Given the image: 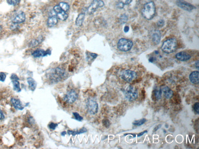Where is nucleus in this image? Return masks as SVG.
Segmentation results:
<instances>
[{"mask_svg": "<svg viewBox=\"0 0 199 149\" xmlns=\"http://www.w3.org/2000/svg\"><path fill=\"white\" fill-rule=\"evenodd\" d=\"M66 74L64 70L57 67L50 70L47 74V78L51 83L55 84L63 80L66 77Z\"/></svg>", "mask_w": 199, "mask_h": 149, "instance_id": "nucleus-1", "label": "nucleus"}, {"mask_svg": "<svg viewBox=\"0 0 199 149\" xmlns=\"http://www.w3.org/2000/svg\"><path fill=\"white\" fill-rule=\"evenodd\" d=\"M156 13V7L154 2H147L144 6L142 10V15L146 19L151 20L154 16Z\"/></svg>", "mask_w": 199, "mask_h": 149, "instance_id": "nucleus-2", "label": "nucleus"}, {"mask_svg": "<svg viewBox=\"0 0 199 149\" xmlns=\"http://www.w3.org/2000/svg\"><path fill=\"white\" fill-rule=\"evenodd\" d=\"M177 47V41L175 38H171L164 42L161 49L166 53L170 54L175 51Z\"/></svg>", "mask_w": 199, "mask_h": 149, "instance_id": "nucleus-3", "label": "nucleus"}, {"mask_svg": "<svg viewBox=\"0 0 199 149\" xmlns=\"http://www.w3.org/2000/svg\"><path fill=\"white\" fill-rule=\"evenodd\" d=\"M125 98L130 101L135 100L138 97V90L132 85H129L124 90Z\"/></svg>", "mask_w": 199, "mask_h": 149, "instance_id": "nucleus-4", "label": "nucleus"}, {"mask_svg": "<svg viewBox=\"0 0 199 149\" xmlns=\"http://www.w3.org/2000/svg\"><path fill=\"white\" fill-rule=\"evenodd\" d=\"M133 43L130 40L122 38L118 42L117 46L118 49L121 51L126 52L132 49L133 46Z\"/></svg>", "mask_w": 199, "mask_h": 149, "instance_id": "nucleus-5", "label": "nucleus"}, {"mask_svg": "<svg viewBox=\"0 0 199 149\" xmlns=\"http://www.w3.org/2000/svg\"><path fill=\"white\" fill-rule=\"evenodd\" d=\"M86 108L89 113L90 115H95L98 112L99 104L94 99L89 98L86 103Z\"/></svg>", "mask_w": 199, "mask_h": 149, "instance_id": "nucleus-6", "label": "nucleus"}, {"mask_svg": "<svg viewBox=\"0 0 199 149\" xmlns=\"http://www.w3.org/2000/svg\"><path fill=\"white\" fill-rule=\"evenodd\" d=\"M137 77V75L135 71L128 70H125L121 74V78L125 81L131 83L135 80Z\"/></svg>", "mask_w": 199, "mask_h": 149, "instance_id": "nucleus-7", "label": "nucleus"}, {"mask_svg": "<svg viewBox=\"0 0 199 149\" xmlns=\"http://www.w3.org/2000/svg\"><path fill=\"white\" fill-rule=\"evenodd\" d=\"M78 98V94L75 90L72 89L68 91L64 96V100L67 103L72 104L76 101Z\"/></svg>", "mask_w": 199, "mask_h": 149, "instance_id": "nucleus-8", "label": "nucleus"}, {"mask_svg": "<svg viewBox=\"0 0 199 149\" xmlns=\"http://www.w3.org/2000/svg\"><path fill=\"white\" fill-rule=\"evenodd\" d=\"M104 2L101 0H94L88 8V12L90 15L94 13L98 8L104 6Z\"/></svg>", "mask_w": 199, "mask_h": 149, "instance_id": "nucleus-9", "label": "nucleus"}, {"mask_svg": "<svg viewBox=\"0 0 199 149\" xmlns=\"http://www.w3.org/2000/svg\"><path fill=\"white\" fill-rule=\"evenodd\" d=\"M25 14L22 11H18L13 16L12 22L15 24H20L24 22L25 20Z\"/></svg>", "mask_w": 199, "mask_h": 149, "instance_id": "nucleus-10", "label": "nucleus"}, {"mask_svg": "<svg viewBox=\"0 0 199 149\" xmlns=\"http://www.w3.org/2000/svg\"><path fill=\"white\" fill-rule=\"evenodd\" d=\"M176 4L180 8L188 11H191L196 8L194 6L184 0H177Z\"/></svg>", "mask_w": 199, "mask_h": 149, "instance_id": "nucleus-11", "label": "nucleus"}, {"mask_svg": "<svg viewBox=\"0 0 199 149\" xmlns=\"http://www.w3.org/2000/svg\"><path fill=\"white\" fill-rule=\"evenodd\" d=\"M11 79L13 83L14 91L18 92H21V89L20 87V83L18 81L19 80V78L18 77L17 75L15 74H13L11 77Z\"/></svg>", "mask_w": 199, "mask_h": 149, "instance_id": "nucleus-12", "label": "nucleus"}, {"mask_svg": "<svg viewBox=\"0 0 199 149\" xmlns=\"http://www.w3.org/2000/svg\"><path fill=\"white\" fill-rule=\"evenodd\" d=\"M177 59L181 62H186L191 58V56L188 53L184 51L180 52L175 55Z\"/></svg>", "mask_w": 199, "mask_h": 149, "instance_id": "nucleus-13", "label": "nucleus"}, {"mask_svg": "<svg viewBox=\"0 0 199 149\" xmlns=\"http://www.w3.org/2000/svg\"><path fill=\"white\" fill-rule=\"evenodd\" d=\"M51 54V50H48L45 51L43 50L38 49L34 51L32 53V55L35 57H44L48 55H50Z\"/></svg>", "mask_w": 199, "mask_h": 149, "instance_id": "nucleus-14", "label": "nucleus"}, {"mask_svg": "<svg viewBox=\"0 0 199 149\" xmlns=\"http://www.w3.org/2000/svg\"><path fill=\"white\" fill-rule=\"evenodd\" d=\"M199 73L198 71H193L189 76V80L193 84H198L199 83Z\"/></svg>", "mask_w": 199, "mask_h": 149, "instance_id": "nucleus-15", "label": "nucleus"}, {"mask_svg": "<svg viewBox=\"0 0 199 149\" xmlns=\"http://www.w3.org/2000/svg\"><path fill=\"white\" fill-rule=\"evenodd\" d=\"M162 92H163L165 97L167 99H169L172 97L174 92L172 90L168 87V86H165L163 87L162 88Z\"/></svg>", "mask_w": 199, "mask_h": 149, "instance_id": "nucleus-16", "label": "nucleus"}, {"mask_svg": "<svg viewBox=\"0 0 199 149\" xmlns=\"http://www.w3.org/2000/svg\"><path fill=\"white\" fill-rule=\"evenodd\" d=\"M11 101L15 109L21 110L24 108V106L22 104L20 100L15 98H12L11 100Z\"/></svg>", "mask_w": 199, "mask_h": 149, "instance_id": "nucleus-17", "label": "nucleus"}, {"mask_svg": "<svg viewBox=\"0 0 199 149\" xmlns=\"http://www.w3.org/2000/svg\"><path fill=\"white\" fill-rule=\"evenodd\" d=\"M27 81L29 85V88L31 91H34L37 87V83L36 81L31 77L27 78Z\"/></svg>", "mask_w": 199, "mask_h": 149, "instance_id": "nucleus-18", "label": "nucleus"}, {"mask_svg": "<svg viewBox=\"0 0 199 149\" xmlns=\"http://www.w3.org/2000/svg\"><path fill=\"white\" fill-rule=\"evenodd\" d=\"M58 23V18L57 16L53 15L49 17L47 22L48 26L52 27Z\"/></svg>", "mask_w": 199, "mask_h": 149, "instance_id": "nucleus-19", "label": "nucleus"}, {"mask_svg": "<svg viewBox=\"0 0 199 149\" xmlns=\"http://www.w3.org/2000/svg\"><path fill=\"white\" fill-rule=\"evenodd\" d=\"M153 95L154 98L156 100H159L161 99L162 96V91L161 88L160 87H155L153 90Z\"/></svg>", "mask_w": 199, "mask_h": 149, "instance_id": "nucleus-20", "label": "nucleus"}, {"mask_svg": "<svg viewBox=\"0 0 199 149\" xmlns=\"http://www.w3.org/2000/svg\"><path fill=\"white\" fill-rule=\"evenodd\" d=\"M87 129L85 127H83L80 130H78V131H71V130H68L67 133L69 135L75 136L77 135L86 133V132H87Z\"/></svg>", "mask_w": 199, "mask_h": 149, "instance_id": "nucleus-21", "label": "nucleus"}, {"mask_svg": "<svg viewBox=\"0 0 199 149\" xmlns=\"http://www.w3.org/2000/svg\"><path fill=\"white\" fill-rule=\"evenodd\" d=\"M161 39V34L159 31H156L152 35V40L154 44H158Z\"/></svg>", "mask_w": 199, "mask_h": 149, "instance_id": "nucleus-22", "label": "nucleus"}, {"mask_svg": "<svg viewBox=\"0 0 199 149\" xmlns=\"http://www.w3.org/2000/svg\"><path fill=\"white\" fill-rule=\"evenodd\" d=\"M85 13H81L79 14L76 20V25L78 26H81L85 20Z\"/></svg>", "mask_w": 199, "mask_h": 149, "instance_id": "nucleus-23", "label": "nucleus"}, {"mask_svg": "<svg viewBox=\"0 0 199 149\" xmlns=\"http://www.w3.org/2000/svg\"><path fill=\"white\" fill-rule=\"evenodd\" d=\"M56 16H57V18L61 20L62 21L66 20L68 17V15L66 12L64 11L63 10L56 14Z\"/></svg>", "mask_w": 199, "mask_h": 149, "instance_id": "nucleus-24", "label": "nucleus"}, {"mask_svg": "<svg viewBox=\"0 0 199 149\" xmlns=\"http://www.w3.org/2000/svg\"><path fill=\"white\" fill-rule=\"evenodd\" d=\"M59 6L63 10L66 12L69 10L70 8L69 5L67 3H65V2H60L59 4Z\"/></svg>", "mask_w": 199, "mask_h": 149, "instance_id": "nucleus-25", "label": "nucleus"}, {"mask_svg": "<svg viewBox=\"0 0 199 149\" xmlns=\"http://www.w3.org/2000/svg\"><path fill=\"white\" fill-rule=\"evenodd\" d=\"M146 121V120L145 118H142V119L139 120H135L133 122V124L136 126H139L142 125L144 124Z\"/></svg>", "mask_w": 199, "mask_h": 149, "instance_id": "nucleus-26", "label": "nucleus"}, {"mask_svg": "<svg viewBox=\"0 0 199 149\" xmlns=\"http://www.w3.org/2000/svg\"><path fill=\"white\" fill-rule=\"evenodd\" d=\"M75 119L79 122H81L83 119V118L81 116L79 113L77 112H73L72 113Z\"/></svg>", "mask_w": 199, "mask_h": 149, "instance_id": "nucleus-27", "label": "nucleus"}, {"mask_svg": "<svg viewBox=\"0 0 199 149\" xmlns=\"http://www.w3.org/2000/svg\"><path fill=\"white\" fill-rule=\"evenodd\" d=\"M97 56V55L93 53H89L87 55V59L89 61L95 59Z\"/></svg>", "mask_w": 199, "mask_h": 149, "instance_id": "nucleus-28", "label": "nucleus"}, {"mask_svg": "<svg viewBox=\"0 0 199 149\" xmlns=\"http://www.w3.org/2000/svg\"><path fill=\"white\" fill-rule=\"evenodd\" d=\"M20 2V0H7V2L10 5L16 6Z\"/></svg>", "mask_w": 199, "mask_h": 149, "instance_id": "nucleus-29", "label": "nucleus"}, {"mask_svg": "<svg viewBox=\"0 0 199 149\" xmlns=\"http://www.w3.org/2000/svg\"><path fill=\"white\" fill-rule=\"evenodd\" d=\"M58 124H56V123H54L53 122H51L50 124H49L48 127L51 130H55V129L58 126Z\"/></svg>", "mask_w": 199, "mask_h": 149, "instance_id": "nucleus-30", "label": "nucleus"}, {"mask_svg": "<svg viewBox=\"0 0 199 149\" xmlns=\"http://www.w3.org/2000/svg\"><path fill=\"white\" fill-rule=\"evenodd\" d=\"M194 111L198 114L199 113V103L198 102H196L194 104L193 106Z\"/></svg>", "mask_w": 199, "mask_h": 149, "instance_id": "nucleus-31", "label": "nucleus"}, {"mask_svg": "<svg viewBox=\"0 0 199 149\" xmlns=\"http://www.w3.org/2000/svg\"><path fill=\"white\" fill-rule=\"evenodd\" d=\"M127 16L125 15H122L120 18V21L121 23H126L127 20Z\"/></svg>", "mask_w": 199, "mask_h": 149, "instance_id": "nucleus-32", "label": "nucleus"}, {"mask_svg": "<svg viewBox=\"0 0 199 149\" xmlns=\"http://www.w3.org/2000/svg\"><path fill=\"white\" fill-rule=\"evenodd\" d=\"M6 76L4 73H0V81L4 82L5 80Z\"/></svg>", "mask_w": 199, "mask_h": 149, "instance_id": "nucleus-33", "label": "nucleus"}, {"mask_svg": "<svg viewBox=\"0 0 199 149\" xmlns=\"http://www.w3.org/2000/svg\"><path fill=\"white\" fill-rule=\"evenodd\" d=\"M132 0H119V2L123 3L124 5H128L132 2Z\"/></svg>", "mask_w": 199, "mask_h": 149, "instance_id": "nucleus-34", "label": "nucleus"}, {"mask_svg": "<svg viewBox=\"0 0 199 149\" xmlns=\"http://www.w3.org/2000/svg\"><path fill=\"white\" fill-rule=\"evenodd\" d=\"M103 124L106 128H108L109 126H110L109 121L108 120H105L103 121Z\"/></svg>", "mask_w": 199, "mask_h": 149, "instance_id": "nucleus-35", "label": "nucleus"}, {"mask_svg": "<svg viewBox=\"0 0 199 149\" xmlns=\"http://www.w3.org/2000/svg\"><path fill=\"white\" fill-rule=\"evenodd\" d=\"M125 5L123 4V3H121V2H118L117 4V6L118 8L119 9H122V8H123Z\"/></svg>", "mask_w": 199, "mask_h": 149, "instance_id": "nucleus-36", "label": "nucleus"}, {"mask_svg": "<svg viewBox=\"0 0 199 149\" xmlns=\"http://www.w3.org/2000/svg\"><path fill=\"white\" fill-rule=\"evenodd\" d=\"M5 118V116L2 110L0 109V120H2Z\"/></svg>", "mask_w": 199, "mask_h": 149, "instance_id": "nucleus-37", "label": "nucleus"}, {"mask_svg": "<svg viewBox=\"0 0 199 149\" xmlns=\"http://www.w3.org/2000/svg\"><path fill=\"white\" fill-rule=\"evenodd\" d=\"M147 131H146H146H144L143 132H140V133H139V134H137V136L138 137H140V136H141L143 135L144 134L147 133Z\"/></svg>", "mask_w": 199, "mask_h": 149, "instance_id": "nucleus-38", "label": "nucleus"}, {"mask_svg": "<svg viewBox=\"0 0 199 149\" xmlns=\"http://www.w3.org/2000/svg\"><path fill=\"white\" fill-rule=\"evenodd\" d=\"M161 124H160V125H157L156 127L154 129V131L155 132L157 130H158L159 129H160L161 127Z\"/></svg>", "mask_w": 199, "mask_h": 149, "instance_id": "nucleus-39", "label": "nucleus"}, {"mask_svg": "<svg viewBox=\"0 0 199 149\" xmlns=\"http://www.w3.org/2000/svg\"><path fill=\"white\" fill-rule=\"evenodd\" d=\"M129 30V27L128 26H125V28H124V31H125V32H128Z\"/></svg>", "mask_w": 199, "mask_h": 149, "instance_id": "nucleus-40", "label": "nucleus"}, {"mask_svg": "<svg viewBox=\"0 0 199 149\" xmlns=\"http://www.w3.org/2000/svg\"><path fill=\"white\" fill-rule=\"evenodd\" d=\"M67 134V133L66 131H64L61 133V136H65Z\"/></svg>", "mask_w": 199, "mask_h": 149, "instance_id": "nucleus-41", "label": "nucleus"}, {"mask_svg": "<svg viewBox=\"0 0 199 149\" xmlns=\"http://www.w3.org/2000/svg\"><path fill=\"white\" fill-rule=\"evenodd\" d=\"M195 66L198 69H199V61H198L195 64Z\"/></svg>", "mask_w": 199, "mask_h": 149, "instance_id": "nucleus-42", "label": "nucleus"}, {"mask_svg": "<svg viewBox=\"0 0 199 149\" xmlns=\"http://www.w3.org/2000/svg\"><path fill=\"white\" fill-rule=\"evenodd\" d=\"M155 59L153 57H151L149 59V61L150 62H151V63H153V62L154 61V59Z\"/></svg>", "mask_w": 199, "mask_h": 149, "instance_id": "nucleus-43", "label": "nucleus"}, {"mask_svg": "<svg viewBox=\"0 0 199 149\" xmlns=\"http://www.w3.org/2000/svg\"><path fill=\"white\" fill-rule=\"evenodd\" d=\"M163 24L164 22H163L162 20H161L158 22V25L159 26H162V25H163Z\"/></svg>", "mask_w": 199, "mask_h": 149, "instance_id": "nucleus-44", "label": "nucleus"}, {"mask_svg": "<svg viewBox=\"0 0 199 149\" xmlns=\"http://www.w3.org/2000/svg\"><path fill=\"white\" fill-rule=\"evenodd\" d=\"M127 135H132L133 136V137H135L136 136L135 134H126L124 135V136Z\"/></svg>", "mask_w": 199, "mask_h": 149, "instance_id": "nucleus-45", "label": "nucleus"}, {"mask_svg": "<svg viewBox=\"0 0 199 149\" xmlns=\"http://www.w3.org/2000/svg\"><path fill=\"white\" fill-rule=\"evenodd\" d=\"M2 27L0 26V34H1V33L2 32Z\"/></svg>", "mask_w": 199, "mask_h": 149, "instance_id": "nucleus-46", "label": "nucleus"}]
</instances>
